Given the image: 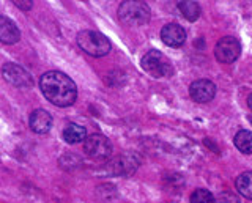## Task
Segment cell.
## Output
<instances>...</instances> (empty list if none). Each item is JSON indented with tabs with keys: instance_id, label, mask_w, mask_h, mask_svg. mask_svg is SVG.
<instances>
[{
	"instance_id": "obj_19",
	"label": "cell",
	"mask_w": 252,
	"mask_h": 203,
	"mask_svg": "<svg viewBox=\"0 0 252 203\" xmlns=\"http://www.w3.org/2000/svg\"><path fill=\"white\" fill-rule=\"evenodd\" d=\"M13 3L16 6H19V8H22V10H30L32 8V3H33V2H32V0H29V2H16V0H14Z\"/></svg>"
},
{
	"instance_id": "obj_20",
	"label": "cell",
	"mask_w": 252,
	"mask_h": 203,
	"mask_svg": "<svg viewBox=\"0 0 252 203\" xmlns=\"http://www.w3.org/2000/svg\"><path fill=\"white\" fill-rule=\"evenodd\" d=\"M248 106H249V109L252 111V93H251V95L248 96Z\"/></svg>"
},
{
	"instance_id": "obj_10",
	"label": "cell",
	"mask_w": 252,
	"mask_h": 203,
	"mask_svg": "<svg viewBox=\"0 0 252 203\" xmlns=\"http://www.w3.org/2000/svg\"><path fill=\"white\" fill-rule=\"evenodd\" d=\"M161 40L169 48H180L186 41V32L178 24H167L161 30Z\"/></svg>"
},
{
	"instance_id": "obj_14",
	"label": "cell",
	"mask_w": 252,
	"mask_h": 203,
	"mask_svg": "<svg viewBox=\"0 0 252 203\" xmlns=\"http://www.w3.org/2000/svg\"><path fill=\"white\" fill-rule=\"evenodd\" d=\"M233 144L241 153L251 154L252 153V131H248V129L238 131L233 137Z\"/></svg>"
},
{
	"instance_id": "obj_12",
	"label": "cell",
	"mask_w": 252,
	"mask_h": 203,
	"mask_svg": "<svg viewBox=\"0 0 252 203\" xmlns=\"http://www.w3.org/2000/svg\"><path fill=\"white\" fill-rule=\"evenodd\" d=\"M21 38L19 27L16 22L6 16H0V43L5 44H14Z\"/></svg>"
},
{
	"instance_id": "obj_8",
	"label": "cell",
	"mask_w": 252,
	"mask_h": 203,
	"mask_svg": "<svg viewBox=\"0 0 252 203\" xmlns=\"http://www.w3.org/2000/svg\"><path fill=\"white\" fill-rule=\"evenodd\" d=\"M137 166H139L137 156L122 154V156H118V158H114L110 161L106 166V170L110 175H131L132 172H136Z\"/></svg>"
},
{
	"instance_id": "obj_2",
	"label": "cell",
	"mask_w": 252,
	"mask_h": 203,
	"mask_svg": "<svg viewBox=\"0 0 252 203\" xmlns=\"http://www.w3.org/2000/svg\"><path fill=\"white\" fill-rule=\"evenodd\" d=\"M77 44L92 57H104L110 51V41L96 30H82L77 33Z\"/></svg>"
},
{
	"instance_id": "obj_15",
	"label": "cell",
	"mask_w": 252,
	"mask_h": 203,
	"mask_svg": "<svg viewBox=\"0 0 252 203\" xmlns=\"http://www.w3.org/2000/svg\"><path fill=\"white\" fill-rule=\"evenodd\" d=\"M236 191H238L244 199L252 200V172H244L235 179Z\"/></svg>"
},
{
	"instance_id": "obj_4",
	"label": "cell",
	"mask_w": 252,
	"mask_h": 203,
	"mask_svg": "<svg viewBox=\"0 0 252 203\" xmlns=\"http://www.w3.org/2000/svg\"><path fill=\"white\" fill-rule=\"evenodd\" d=\"M140 65L144 71L152 74L153 77H169L173 74V66L169 58L159 51H150L140 60Z\"/></svg>"
},
{
	"instance_id": "obj_1",
	"label": "cell",
	"mask_w": 252,
	"mask_h": 203,
	"mask_svg": "<svg viewBox=\"0 0 252 203\" xmlns=\"http://www.w3.org/2000/svg\"><path fill=\"white\" fill-rule=\"evenodd\" d=\"M44 98L57 107H69L77 98V87L69 76L60 71H47L39 79Z\"/></svg>"
},
{
	"instance_id": "obj_6",
	"label": "cell",
	"mask_w": 252,
	"mask_h": 203,
	"mask_svg": "<svg viewBox=\"0 0 252 203\" xmlns=\"http://www.w3.org/2000/svg\"><path fill=\"white\" fill-rule=\"evenodd\" d=\"M241 54V44L235 36H224L215 46V56L220 63H233Z\"/></svg>"
},
{
	"instance_id": "obj_7",
	"label": "cell",
	"mask_w": 252,
	"mask_h": 203,
	"mask_svg": "<svg viewBox=\"0 0 252 203\" xmlns=\"http://www.w3.org/2000/svg\"><path fill=\"white\" fill-rule=\"evenodd\" d=\"M2 76L3 79L13 85V87H19V88H29L33 85V79H32V74L27 71L26 68L16 63H6L2 68Z\"/></svg>"
},
{
	"instance_id": "obj_13",
	"label": "cell",
	"mask_w": 252,
	"mask_h": 203,
	"mask_svg": "<svg viewBox=\"0 0 252 203\" xmlns=\"http://www.w3.org/2000/svg\"><path fill=\"white\" fill-rule=\"evenodd\" d=\"M63 139H65L66 144H79V142H85L87 139V131L84 126L81 124H76V123H69L66 124V128L63 129Z\"/></svg>"
},
{
	"instance_id": "obj_9",
	"label": "cell",
	"mask_w": 252,
	"mask_h": 203,
	"mask_svg": "<svg viewBox=\"0 0 252 203\" xmlns=\"http://www.w3.org/2000/svg\"><path fill=\"white\" fill-rule=\"evenodd\" d=\"M189 95L195 103H210L216 96V85L210 79H197L189 87Z\"/></svg>"
},
{
	"instance_id": "obj_11",
	"label": "cell",
	"mask_w": 252,
	"mask_h": 203,
	"mask_svg": "<svg viewBox=\"0 0 252 203\" xmlns=\"http://www.w3.org/2000/svg\"><path fill=\"white\" fill-rule=\"evenodd\" d=\"M30 129L36 132V134H46L47 131L52 128V116L51 114L44 111V109H36L29 116Z\"/></svg>"
},
{
	"instance_id": "obj_16",
	"label": "cell",
	"mask_w": 252,
	"mask_h": 203,
	"mask_svg": "<svg viewBox=\"0 0 252 203\" xmlns=\"http://www.w3.org/2000/svg\"><path fill=\"white\" fill-rule=\"evenodd\" d=\"M178 10L188 21H191V22L200 18V5L197 2H180Z\"/></svg>"
},
{
	"instance_id": "obj_18",
	"label": "cell",
	"mask_w": 252,
	"mask_h": 203,
	"mask_svg": "<svg viewBox=\"0 0 252 203\" xmlns=\"http://www.w3.org/2000/svg\"><path fill=\"white\" fill-rule=\"evenodd\" d=\"M215 203H240L238 197L233 192H220L218 197H215Z\"/></svg>"
},
{
	"instance_id": "obj_5",
	"label": "cell",
	"mask_w": 252,
	"mask_h": 203,
	"mask_svg": "<svg viewBox=\"0 0 252 203\" xmlns=\"http://www.w3.org/2000/svg\"><path fill=\"white\" fill-rule=\"evenodd\" d=\"M84 151L89 158L94 161H104L109 159L112 154V144L110 140L102 134H92L85 139Z\"/></svg>"
},
{
	"instance_id": "obj_17",
	"label": "cell",
	"mask_w": 252,
	"mask_h": 203,
	"mask_svg": "<svg viewBox=\"0 0 252 203\" xmlns=\"http://www.w3.org/2000/svg\"><path fill=\"white\" fill-rule=\"evenodd\" d=\"M189 200L191 203H215V195L207 189H195Z\"/></svg>"
},
{
	"instance_id": "obj_3",
	"label": "cell",
	"mask_w": 252,
	"mask_h": 203,
	"mask_svg": "<svg viewBox=\"0 0 252 203\" xmlns=\"http://www.w3.org/2000/svg\"><path fill=\"white\" fill-rule=\"evenodd\" d=\"M118 18L126 26H144L150 21V8L145 2H122L118 8Z\"/></svg>"
}]
</instances>
